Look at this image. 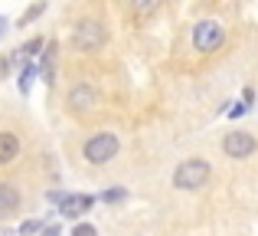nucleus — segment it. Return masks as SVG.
Masks as SVG:
<instances>
[{
  "label": "nucleus",
  "mask_w": 258,
  "mask_h": 236,
  "mask_svg": "<svg viewBox=\"0 0 258 236\" xmlns=\"http://www.w3.org/2000/svg\"><path fill=\"white\" fill-rule=\"evenodd\" d=\"M209 177H213V167H209L206 158H186V161H180V164L173 167L170 180H173L176 191L193 194V191H203V187L209 184Z\"/></svg>",
  "instance_id": "nucleus-1"
},
{
  "label": "nucleus",
  "mask_w": 258,
  "mask_h": 236,
  "mask_svg": "<svg viewBox=\"0 0 258 236\" xmlns=\"http://www.w3.org/2000/svg\"><path fill=\"white\" fill-rule=\"evenodd\" d=\"M118 151H121V138L114 131H95L92 138H85V145H82V158L92 167L111 164V161L118 158Z\"/></svg>",
  "instance_id": "nucleus-2"
},
{
  "label": "nucleus",
  "mask_w": 258,
  "mask_h": 236,
  "mask_svg": "<svg viewBox=\"0 0 258 236\" xmlns=\"http://www.w3.org/2000/svg\"><path fill=\"white\" fill-rule=\"evenodd\" d=\"M108 43V30L101 20H79L76 26H72V46H76L79 53H101V46Z\"/></svg>",
  "instance_id": "nucleus-3"
},
{
  "label": "nucleus",
  "mask_w": 258,
  "mask_h": 236,
  "mask_svg": "<svg viewBox=\"0 0 258 236\" xmlns=\"http://www.w3.org/2000/svg\"><path fill=\"white\" fill-rule=\"evenodd\" d=\"M226 43V26L219 20H200L193 26V50L196 53H216Z\"/></svg>",
  "instance_id": "nucleus-4"
},
{
  "label": "nucleus",
  "mask_w": 258,
  "mask_h": 236,
  "mask_svg": "<svg viewBox=\"0 0 258 236\" xmlns=\"http://www.w3.org/2000/svg\"><path fill=\"white\" fill-rule=\"evenodd\" d=\"M258 151V141L252 131H242V128H235V131H226V138H222V154L232 161H245L252 158Z\"/></svg>",
  "instance_id": "nucleus-5"
},
{
  "label": "nucleus",
  "mask_w": 258,
  "mask_h": 236,
  "mask_svg": "<svg viewBox=\"0 0 258 236\" xmlns=\"http://www.w3.org/2000/svg\"><path fill=\"white\" fill-rule=\"evenodd\" d=\"M66 105H69V112H76V115H85V112H92L95 105H98V89L88 85V82H76L66 92Z\"/></svg>",
  "instance_id": "nucleus-6"
},
{
  "label": "nucleus",
  "mask_w": 258,
  "mask_h": 236,
  "mask_svg": "<svg viewBox=\"0 0 258 236\" xmlns=\"http://www.w3.org/2000/svg\"><path fill=\"white\" fill-rule=\"evenodd\" d=\"M92 207H95L92 194H66V200L59 204V213H62L66 220H79V217H85Z\"/></svg>",
  "instance_id": "nucleus-7"
},
{
  "label": "nucleus",
  "mask_w": 258,
  "mask_h": 236,
  "mask_svg": "<svg viewBox=\"0 0 258 236\" xmlns=\"http://www.w3.org/2000/svg\"><path fill=\"white\" fill-rule=\"evenodd\" d=\"M20 138L13 131H0V167L4 164H13V161L20 158Z\"/></svg>",
  "instance_id": "nucleus-8"
},
{
  "label": "nucleus",
  "mask_w": 258,
  "mask_h": 236,
  "mask_svg": "<svg viewBox=\"0 0 258 236\" xmlns=\"http://www.w3.org/2000/svg\"><path fill=\"white\" fill-rule=\"evenodd\" d=\"M20 191L10 184V180H0V217H7V213L20 210Z\"/></svg>",
  "instance_id": "nucleus-9"
},
{
  "label": "nucleus",
  "mask_w": 258,
  "mask_h": 236,
  "mask_svg": "<svg viewBox=\"0 0 258 236\" xmlns=\"http://www.w3.org/2000/svg\"><path fill=\"white\" fill-rule=\"evenodd\" d=\"M39 72V66L36 63H23V69H20V76H17V89L23 92V96H30V85H33V76Z\"/></svg>",
  "instance_id": "nucleus-10"
},
{
  "label": "nucleus",
  "mask_w": 258,
  "mask_h": 236,
  "mask_svg": "<svg viewBox=\"0 0 258 236\" xmlns=\"http://www.w3.org/2000/svg\"><path fill=\"white\" fill-rule=\"evenodd\" d=\"M98 200H101V204H121V200H127V191H124V187H111V191H105Z\"/></svg>",
  "instance_id": "nucleus-11"
},
{
  "label": "nucleus",
  "mask_w": 258,
  "mask_h": 236,
  "mask_svg": "<svg viewBox=\"0 0 258 236\" xmlns=\"http://www.w3.org/2000/svg\"><path fill=\"white\" fill-rule=\"evenodd\" d=\"M43 13H46V4H33V7H30V10H26V13H23V17H20V26H26V23H33V20H36V17H43Z\"/></svg>",
  "instance_id": "nucleus-12"
},
{
  "label": "nucleus",
  "mask_w": 258,
  "mask_h": 236,
  "mask_svg": "<svg viewBox=\"0 0 258 236\" xmlns=\"http://www.w3.org/2000/svg\"><path fill=\"white\" fill-rule=\"evenodd\" d=\"M17 233H20V236H33V233H43V220H23Z\"/></svg>",
  "instance_id": "nucleus-13"
},
{
  "label": "nucleus",
  "mask_w": 258,
  "mask_h": 236,
  "mask_svg": "<svg viewBox=\"0 0 258 236\" xmlns=\"http://www.w3.org/2000/svg\"><path fill=\"white\" fill-rule=\"evenodd\" d=\"M72 236H98V230H95V223H76Z\"/></svg>",
  "instance_id": "nucleus-14"
},
{
  "label": "nucleus",
  "mask_w": 258,
  "mask_h": 236,
  "mask_svg": "<svg viewBox=\"0 0 258 236\" xmlns=\"http://www.w3.org/2000/svg\"><path fill=\"white\" fill-rule=\"evenodd\" d=\"M46 200H49V204H62L66 194H62V191H49V194H46Z\"/></svg>",
  "instance_id": "nucleus-15"
},
{
  "label": "nucleus",
  "mask_w": 258,
  "mask_h": 236,
  "mask_svg": "<svg viewBox=\"0 0 258 236\" xmlns=\"http://www.w3.org/2000/svg\"><path fill=\"white\" fill-rule=\"evenodd\" d=\"M232 105H235V109H229V115H232V118H242V115H245V112H248V109H245V105H242V102H232Z\"/></svg>",
  "instance_id": "nucleus-16"
},
{
  "label": "nucleus",
  "mask_w": 258,
  "mask_h": 236,
  "mask_svg": "<svg viewBox=\"0 0 258 236\" xmlns=\"http://www.w3.org/2000/svg\"><path fill=\"white\" fill-rule=\"evenodd\" d=\"M62 233V226L59 223H49V226H43V236H59Z\"/></svg>",
  "instance_id": "nucleus-17"
},
{
  "label": "nucleus",
  "mask_w": 258,
  "mask_h": 236,
  "mask_svg": "<svg viewBox=\"0 0 258 236\" xmlns=\"http://www.w3.org/2000/svg\"><path fill=\"white\" fill-rule=\"evenodd\" d=\"M138 13H151V10H157V4H131Z\"/></svg>",
  "instance_id": "nucleus-18"
},
{
  "label": "nucleus",
  "mask_w": 258,
  "mask_h": 236,
  "mask_svg": "<svg viewBox=\"0 0 258 236\" xmlns=\"http://www.w3.org/2000/svg\"><path fill=\"white\" fill-rule=\"evenodd\" d=\"M4 30H7V20H4V17H0V36H4Z\"/></svg>",
  "instance_id": "nucleus-19"
},
{
  "label": "nucleus",
  "mask_w": 258,
  "mask_h": 236,
  "mask_svg": "<svg viewBox=\"0 0 258 236\" xmlns=\"http://www.w3.org/2000/svg\"><path fill=\"white\" fill-rule=\"evenodd\" d=\"M0 236H4V226H0Z\"/></svg>",
  "instance_id": "nucleus-20"
}]
</instances>
